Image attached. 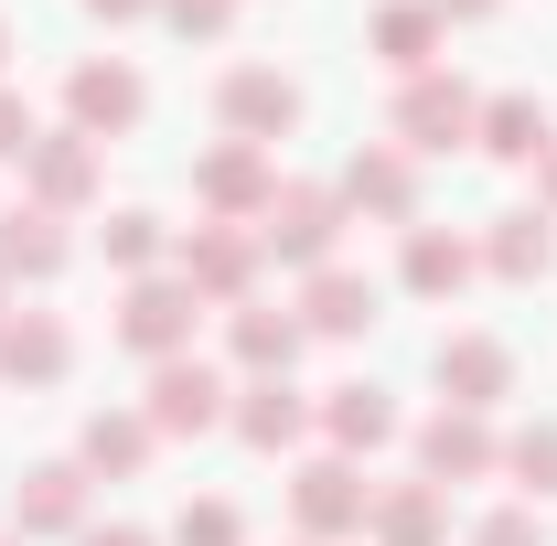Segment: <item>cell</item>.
Returning <instances> with one entry per match:
<instances>
[{
  "label": "cell",
  "mask_w": 557,
  "mask_h": 546,
  "mask_svg": "<svg viewBox=\"0 0 557 546\" xmlns=\"http://www.w3.org/2000/svg\"><path fill=\"white\" fill-rule=\"evenodd\" d=\"M150 450H161V439H150V418H139V408H97L86 429H75V472H86V482H108V472H139Z\"/></svg>",
  "instance_id": "26"
},
{
  "label": "cell",
  "mask_w": 557,
  "mask_h": 546,
  "mask_svg": "<svg viewBox=\"0 0 557 546\" xmlns=\"http://www.w3.org/2000/svg\"><path fill=\"white\" fill-rule=\"evenodd\" d=\"M75 269V236H65V214H44V204H11L0 214V278H65Z\"/></svg>",
  "instance_id": "21"
},
{
  "label": "cell",
  "mask_w": 557,
  "mask_h": 546,
  "mask_svg": "<svg viewBox=\"0 0 557 546\" xmlns=\"http://www.w3.org/2000/svg\"><path fill=\"white\" fill-rule=\"evenodd\" d=\"M139 119H150V75H139L129 54H86V65L65 75V129H86L97 150L129 139Z\"/></svg>",
  "instance_id": "6"
},
{
  "label": "cell",
  "mask_w": 557,
  "mask_h": 546,
  "mask_svg": "<svg viewBox=\"0 0 557 546\" xmlns=\"http://www.w3.org/2000/svg\"><path fill=\"white\" fill-rule=\"evenodd\" d=\"M364 44H375V54L397 65V86H408V75H429V65H440L450 22H440L429 0H375V11H364Z\"/></svg>",
  "instance_id": "20"
},
{
  "label": "cell",
  "mask_w": 557,
  "mask_h": 546,
  "mask_svg": "<svg viewBox=\"0 0 557 546\" xmlns=\"http://www.w3.org/2000/svg\"><path fill=\"white\" fill-rule=\"evenodd\" d=\"M536 214H557V139H547V161H536Z\"/></svg>",
  "instance_id": "35"
},
{
  "label": "cell",
  "mask_w": 557,
  "mask_h": 546,
  "mask_svg": "<svg viewBox=\"0 0 557 546\" xmlns=\"http://www.w3.org/2000/svg\"><path fill=\"white\" fill-rule=\"evenodd\" d=\"M429 375H440V408H472V418H493L504 397H515V343H493V333H440Z\"/></svg>",
  "instance_id": "10"
},
{
  "label": "cell",
  "mask_w": 557,
  "mask_h": 546,
  "mask_svg": "<svg viewBox=\"0 0 557 546\" xmlns=\"http://www.w3.org/2000/svg\"><path fill=\"white\" fill-rule=\"evenodd\" d=\"M75 375V333L54 311H11L0 322V386H65Z\"/></svg>",
  "instance_id": "18"
},
{
  "label": "cell",
  "mask_w": 557,
  "mask_h": 546,
  "mask_svg": "<svg viewBox=\"0 0 557 546\" xmlns=\"http://www.w3.org/2000/svg\"><path fill=\"white\" fill-rule=\"evenodd\" d=\"M22 204L86 214V204H97V139H86V129H44L33 161H22Z\"/></svg>",
  "instance_id": "12"
},
{
  "label": "cell",
  "mask_w": 557,
  "mask_h": 546,
  "mask_svg": "<svg viewBox=\"0 0 557 546\" xmlns=\"http://www.w3.org/2000/svg\"><path fill=\"white\" fill-rule=\"evenodd\" d=\"M429 11H440V22H493L504 0H429Z\"/></svg>",
  "instance_id": "34"
},
{
  "label": "cell",
  "mask_w": 557,
  "mask_h": 546,
  "mask_svg": "<svg viewBox=\"0 0 557 546\" xmlns=\"http://www.w3.org/2000/svg\"><path fill=\"white\" fill-rule=\"evenodd\" d=\"M472 546H557V536H547V514H536V504H504V514L472 525Z\"/></svg>",
  "instance_id": "30"
},
{
  "label": "cell",
  "mask_w": 557,
  "mask_h": 546,
  "mask_svg": "<svg viewBox=\"0 0 557 546\" xmlns=\"http://www.w3.org/2000/svg\"><path fill=\"white\" fill-rule=\"evenodd\" d=\"M97 247H108V269H129V278H150L161 269V258H172V236H161V214H108V236H97Z\"/></svg>",
  "instance_id": "28"
},
{
  "label": "cell",
  "mask_w": 557,
  "mask_h": 546,
  "mask_svg": "<svg viewBox=\"0 0 557 546\" xmlns=\"http://www.w3.org/2000/svg\"><path fill=\"white\" fill-rule=\"evenodd\" d=\"M258 247H269L278 269H333V247H344V194L333 183H278L269 214H258Z\"/></svg>",
  "instance_id": "2"
},
{
  "label": "cell",
  "mask_w": 557,
  "mask_h": 546,
  "mask_svg": "<svg viewBox=\"0 0 557 546\" xmlns=\"http://www.w3.org/2000/svg\"><path fill=\"white\" fill-rule=\"evenodd\" d=\"M375 322H386V289H375V278H354L344 258L300 278V333H322V343H354V333H375Z\"/></svg>",
  "instance_id": "14"
},
{
  "label": "cell",
  "mask_w": 557,
  "mask_h": 546,
  "mask_svg": "<svg viewBox=\"0 0 557 546\" xmlns=\"http://www.w3.org/2000/svg\"><path fill=\"white\" fill-rule=\"evenodd\" d=\"M97 22H139V11H161V0H86Z\"/></svg>",
  "instance_id": "36"
},
{
  "label": "cell",
  "mask_w": 557,
  "mask_h": 546,
  "mask_svg": "<svg viewBox=\"0 0 557 546\" xmlns=\"http://www.w3.org/2000/svg\"><path fill=\"white\" fill-rule=\"evenodd\" d=\"M364 536L375 546H450V493L440 482H375Z\"/></svg>",
  "instance_id": "19"
},
{
  "label": "cell",
  "mask_w": 557,
  "mask_h": 546,
  "mask_svg": "<svg viewBox=\"0 0 557 546\" xmlns=\"http://www.w3.org/2000/svg\"><path fill=\"white\" fill-rule=\"evenodd\" d=\"M161 22L194 33V44H225V33H236V0H161Z\"/></svg>",
  "instance_id": "31"
},
{
  "label": "cell",
  "mask_w": 557,
  "mask_h": 546,
  "mask_svg": "<svg viewBox=\"0 0 557 546\" xmlns=\"http://www.w3.org/2000/svg\"><path fill=\"white\" fill-rule=\"evenodd\" d=\"M172 546H247V514H236V504H183V525H172Z\"/></svg>",
  "instance_id": "29"
},
{
  "label": "cell",
  "mask_w": 557,
  "mask_h": 546,
  "mask_svg": "<svg viewBox=\"0 0 557 546\" xmlns=\"http://www.w3.org/2000/svg\"><path fill=\"white\" fill-rule=\"evenodd\" d=\"M194 333H205V300H194V278H183V269L129 278V300H119V343H129V353L172 364V353H194Z\"/></svg>",
  "instance_id": "5"
},
{
  "label": "cell",
  "mask_w": 557,
  "mask_h": 546,
  "mask_svg": "<svg viewBox=\"0 0 557 546\" xmlns=\"http://www.w3.org/2000/svg\"><path fill=\"white\" fill-rule=\"evenodd\" d=\"M547 139H557V119L536 108V97H483V129H472V150H483V161L536 172V161H547Z\"/></svg>",
  "instance_id": "25"
},
{
  "label": "cell",
  "mask_w": 557,
  "mask_h": 546,
  "mask_svg": "<svg viewBox=\"0 0 557 546\" xmlns=\"http://www.w3.org/2000/svg\"><path fill=\"white\" fill-rule=\"evenodd\" d=\"M472 129H483V86H461L450 65L408 75L397 108H386V139H397L408 161H429V150H472Z\"/></svg>",
  "instance_id": "1"
},
{
  "label": "cell",
  "mask_w": 557,
  "mask_h": 546,
  "mask_svg": "<svg viewBox=\"0 0 557 546\" xmlns=\"http://www.w3.org/2000/svg\"><path fill=\"white\" fill-rule=\"evenodd\" d=\"M0 65H11V11H0Z\"/></svg>",
  "instance_id": "37"
},
{
  "label": "cell",
  "mask_w": 557,
  "mask_h": 546,
  "mask_svg": "<svg viewBox=\"0 0 557 546\" xmlns=\"http://www.w3.org/2000/svg\"><path fill=\"white\" fill-rule=\"evenodd\" d=\"M225 429H236L247 450H300V439H311V397H300L289 375H247L236 408H225Z\"/></svg>",
  "instance_id": "16"
},
{
  "label": "cell",
  "mask_w": 557,
  "mask_h": 546,
  "mask_svg": "<svg viewBox=\"0 0 557 546\" xmlns=\"http://www.w3.org/2000/svg\"><path fill=\"white\" fill-rule=\"evenodd\" d=\"M364 504H375V482L354 472L344 450H322V461H300V472H289V514H300V546H322V536H364Z\"/></svg>",
  "instance_id": "9"
},
{
  "label": "cell",
  "mask_w": 557,
  "mask_h": 546,
  "mask_svg": "<svg viewBox=\"0 0 557 546\" xmlns=\"http://www.w3.org/2000/svg\"><path fill=\"white\" fill-rule=\"evenodd\" d=\"M11 536H86V472L75 461H33V472L11 482Z\"/></svg>",
  "instance_id": "15"
},
{
  "label": "cell",
  "mask_w": 557,
  "mask_h": 546,
  "mask_svg": "<svg viewBox=\"0 0 557 546\" xmlns=\"http://www.w3.org/2000/svg\"><path fill=\"white\" fill-rule=\"evenodd\" d=\"M75 546H161V536H139V525H86Z\"/></svg>",
  "instance_id": "33"
},
{
  "label": "cell",
  "mask_w": 557,
  "mask_h": 546,
  "mask_svg": "<svg viewBox=\"0 0 557 546\" xmlns=\"http://www.w3.org/2000/svg\"><path fill=\"white\" fill-rule=\"evenodd\" d=\"M0 546H22V536H0Z\"/></svg>",
  "instance_id": "39"
},
{
  "label": "cell",
  "mask_w": 557,
  "mask_h": 546,
  "mask_svg": "<svg viewBox=\"0 0 557 546\" xmlns=\"http://www.w3.org/2000/svg\"><path fill=\"white\" fill-rule=\"evenodd\" d=\"M33 139H44L33 97H22V86H0V161H33Z\"/></svg>",
  "instance_id": "32"
},
{
  "label": "cell",
  "mask_w": 557,
  "mask_h": 546,
  "mask_svg": "<svg viewBox=\"0 0 557 546\" xmlns=\"http://www.w3.org/2000/svg\"><path fill=\"white\" fill-rule=\"evenodd\" d=\"M344 214H375V225H418V161L397 150V139H364L344 161Z\"/></svg>",
  "instance_id": "13"
},
{
  "label": "cell",
  "mask_w": 557,
  "mask_h": 546,
  "mask_svg": "<svg viewBox=\"0 0 557 546\" xmlns=\"http://www.w3.org/2000/svg\"><path fill=\"white\" fill-rule=\"evenodd\" d=\"M172 269L194 278L205 311H247V300H258V269H269V247H258V225H194V236L172 247Z\"/></svg>",
  "instance_id": "4"
},
{
  "label": "cell",
  "mask_w": 557,
  "mask_h": 546,
  "mask_svg": "<svg viewBox=\"0 0 557 546\" xmlns=\"http://www.w3.org/2000/svg\"><path fill=\"white\" fill-rule=\"evenodd\" d=\"M0 322H11V278H0Z\"/></svg>",
  "instance_id": "38"
},
{
  "label": "cell",
  "mask_w": 557,
  "mask_h": 546,
  "mask_svg": "<svg viewBox=\"0 0 557 546\" xmlns=\"http://www.w3.org/2000/svg\"><path fill=\"white\" fill-rule=\"evenodd\" d=\"M504 472V439H493V418L472 408H440V418H418V482H493Z\"/></svg>",
  "instance_id": "11"
},
{
  "label": "cell",
  "mask_w": 557,
  "mask_h": 546,
  "mask_svg": "<svg viewBox=\"0 0 557 546\" xmlns=\"http://www.w3.org/2000/svg\"><path fill=\"white\" fill-rule=\"evenodd\" d=\"M311 429H322V439H333V450H386V439H397V429H408V418H397V397H386V386H375V375H354V386H322V408H311Z\"/></svg>",
  "instance_id": "17"
},
{
  "label": "cell",
  "mask_w": 557,
  "mask_h": 546,
  "mask_svg": "<svg viewBox=\"0 0 557 546\" xmlns=\"http://www.w3.org/2000/svg\"><path fill=\"white\" fill-rule=\"evenodd\" d=\"M483 269L515 278V289H525V278H547V269H557V214H536V204L493 214V225H483Z\"/></svg>",
  "instance_id": "24"
},
{
  "label": "cell",
  "mask_w": 557,
  "mask_h": 546,
  "mask_svg": "<svg viewBox=\"0 0 557 546\" xmlns=\"http://www.w3.org/2000/svg\"><path fill=\"white\" fill-rule=\"evenodd\" d=\"M225 408H236V386L214 375L205 353H172V364H150V439H205V429H225Z\"/></svg>",
  "instance_id": "7"
},
{
  "label": "cell",
  "mask_w": 557,
  "mask_h": 546,
  "mask_svg": "<svg viewBox=\"0 0 557 546\" xmlns=\"http://www.w3.org/2000/svg\"><path fill=\"white\" fill-rule=\"evenodd\" d=\"M214 119H225V139H247V150H278V139L311 119V97H300V75H278V65H225L214 75Z\"/></svg>",
  "instance_id": "3"
},
{
  "label": "cell",
  "mask_w": 557,
  "mask_h": 546,
  "mask_svg": "<svg viewBox=\"0 0 557 546\" xmlns=\"http://www.w3.org/2000/svg\"><path fill=\"white\" fill-rule=\"evenodd\" d=\"M269 194H278V161L247 150V139H214L205 161H194V204H205V225H258Z\"/></svg>",
  "instance_id": "8"
},
{
  "label": "cell",
  "mask_w": 557,
  "mask_h": 546,
  "mask_svg": "<svg viewBox=\"0 0 557 546\" xmlns=\"http://www.w3.org/2000/svg\"><path fill=\"white\" fill-rule=\"evenodd\" d=\"M504 482H515L525 504H547V493H557V418H536V429L504 439Z\"/></svg>",
  "instance_id": "27"
},
{
  "label": "cell",
  "mask_w": 557,
  "mask_h": 546,
  "mask_svg": "<svg viewBox=\"0 0 557 546\" xmlns=\"http://www.w3.org/2000/svg\"><path fill=\"white\" fill-rule=\"evenodd\" d=\"M397 278H408L418 300H450V289H472V278H483V247H472V236H450V225H408Z\"/></svg>",
  "instance_id": "22"
},
{
  "label": "cell",
  "mask_w": 557,
  "mask_h": 546,
  "mask_svg": "<svg viewBox=\"0 0 557 546\" xmlns=\"http://www.w3.org/2000/svg\"><path fill=\"white\" fill-rule=\"evenodd\" d=\"M300 311H269V300H247V311H225V353H236V375H289L300 364Z\"/></svg>",
  "instance_id": "23"
}]
</instances>
